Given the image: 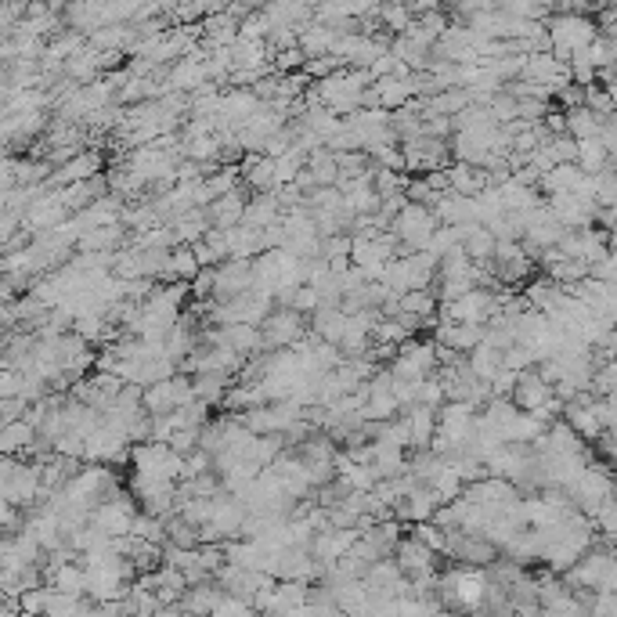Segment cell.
<instances>
[{
	"instance_id": "1",
	"label": "cell",
	"mask_w": 617,
	"mask_h": 617,
	"mask_svg": "<svg viewBox=\"0 0 617 617\" xmlns=\"http://www.w3.org/2000/svg\"><path fill=\"white\" fill-rule=\"evenodd\" d=\"M542 29H545V37H549V55L563 65L599 37L596 22H592L589 15H581V11H553V15L542 22Z\"/></svg>"
},
{
	"instance_id": "2",
	"label": "cell",
	"mask_w": 617,
	"mask_h": 617,
	"mask_svg": "<svg viewBox=\"0 0 617 617\" xmlns=\"http://www.w3.org/2000/svg\"><path fill=\"white\" fill-rule=\"evenodd\" d=\"M390 372V379H401V383H423L437 372V347L433 340H405L394 350V358L383 365Z\"/></svg>"
},
{
	"instance_id": "3",
	"label": "cell",
	"mask_w": 617,
	"mask_h": 617,
	"mask_svg": "<svg viewBox=\"0 0 617 617\" xmlns=\"http://www.w3.org/2000/svg\"><path fill=\"white\" fill-rule=\"evenodd\" d=\"M433 231H437L433 213L426 210V206H415V203H405L397 210L394 221H390V235H394V242L401 246V253H423ZM401 253H397V257H401Z\"/></svg>"
},
{
	"instance_id": "4",
	"label": "cell",
	"mask_w": 617,
	"mask_h": 617,
	"mask_svg": "<svg viewBox=\"0 0 617 617\" xmlns=\"http://www.w3.org/2000/svg\"><path fill=\"white\" fill-rule=\"evenodd\" d=\"M188 401H195L192 397V376H170L163 379V383H152V387L141 390V412L148 415V419H159V415H174L181 405H188Z\"/></svg>"
},
{
	"instance_id": "5",
	"label": "cell",
	"mask_w": 617,
	"mask_h": 617,
	"mask_svg": "<svg viewBox=\"0 0 617 617\" xmlns=\"http://www.w3.org/2000/svg\"><path fill=\"white\" fill-rule=\"evenodd\" d=\"M498 307V293H491V289H470L466 296H459V300H452V304L437 307V322H448V325H488V318L495 314Z\"/></svg>"
},
{
	"instance_id": "6",
	"label": "cell",
	"mask_w": 617,
	"mask_h": 617,
	"mask_svg": "<svg viewBox=\"0 0 617 617\" xmlns=\"http://www.w3.org/2000/svg\"><path fill=\"white\" fill-rule=\"evenodd\" d=\"M260 340H264V350H289L304 340V318L289 307H275V311L260 322Z\"/></svg>"
},
{
	"instance_id": "7",
	"label": "cell",
	"mask_w": 617,
	"mask_h": 617,
	"mask_svg": "<svg viewBox=\"0 0 617 617\" xmlns=\"http://www.w3.org/2000/svg\"><path fill=\"white\" fill-rule=\"evenodd\" d=\"M441 589L459 603L462 610H477L488 599V574L480 567H459L448 578H441Z\"/></svg>"
},
{
	"instance_id": "8",
	"label": "cell",
	"mask_w": 617,
	"mask_h": 617,
	"mask_svg": "<svg viewBox=\"0 0 617 617\" xmlns=\"http://www.w3.org/2000/svg\"><path fill=\"white\" fill-rule=\"evenodd\" d=\"M401 163H405V174H430V170H444L448 166V141H433V138H408L401 141Z\"/></svg>"
},
{
	"instance_id": "9",
	"label": "cell",
	"mask_w": 617,
	"mask_h": 617,
	"mask_svg": "<svg viewBox=\"0 0 617 617\" xmlns=\"http://www.w3.org/2000/svg\"><path fill=\"white\" fill-rule=\"evenodd\" d=\"M516 412H542L549 401H553V387L542 383L535 369L527 372H516V383H513V394H509Z\"/></svg>"
},
{
	"instance_id": "10",
	"label": "cell",
	"mask_w": 617,
	"mask_h": 617,
	"mask_svg": "<svg viewBox=\"0 0 617 617\" xmlns=\"http://www.w3.org/2000/svg\"><path fill=\"white\" fill-rule=\"evenodd\" d=\"M246 199H249V195L242 192V188H235V192L221 195V199H213V203L206 206L210 228H217V231L239 228V224H242V210H246Z\"/></svg>"
},
{
	"instance_id": "11",
	"label": "cell",
	"mask_w": 617,
	"mask_h": 617,
	"mask_svg": "<svg viewBox=\"0 0 617 617\" xmlns=\"http://www.w3.org/2000/svg\"><path fill=\"white\" fill-rule=\"evenodd\" d=\"M282 221V206H278L275 192H264V195H249L246 199V210H242V224L253 231H264L271 224Z\"/></svg>"
},
{
	"instance_id": "12",
	"label": "cell",
	"mask_w": 617,
	"mask_h": 617,
	"mask_svg": "<svg viewBox=\"0 0 617 617\" xmlns=\"http://www.w3.org/2000/svg\"><path fill=\"white\" fill-rule=\"evenodd\" d=\"M401 419H405V426H408V452H423V448H430L433 426H437V412L412 405L401 412Z\"/></svg>"
},
{
	"instance_id": "13",
	"label": "cell",
	"mask_w": 617,
	"mask_h": 617,
	"mask_svg": "<svg viewBox=\"0 0 617 617\" xmlns=\"http://www.w3.org/2000/svg\"><path fill=\"white\" fill-rule=\"evenodd\" d=\"M231 387H235V376H224V372H203V376H192V397L206 408L224 405V397H228Z\"/></svg>"
},
{
	"instance_id": "14",
	"label": "cell",
	"mask_w": 617,
	"mask_h": 617,
	"mask_svg": "<svg viewBox=\"0 0 617 617\" xmlns=\"http://www.w3.org/2000/svg\"><path fill=\"white\" fill-rule=\"evenodd\" d=\"M459 235H462V242H459L462 253H466L473 264H488L491 253H495V235H491L484 224H462Z\"/></svg>"
},
{
	"instance_id": "15",
	"label": "cell",
	"mask_w": 617,
	"mask_h": 617,
	"mask_svg": "<svg viewBox=\"0 0 617 617\" xmlns=\"http://www.w3.org/2000/svg\"><path fill=\"white\" fill-rule=\"evenodd\" d=\"M199 264H195V257H192V249L188 246H174L170 249V260H166V286L170 282H177V286H188L195 275H199Z\"/></svg>"
},
{
	"instance_id": "16",
	"label": "cell",
	"mask_w": 617,
	"mask_h": 617,
	"mask_svg": "<svg viewBox=\"0 0 617 617\" xmlns=\"http://www.w3.org/2000/svg\"><path fill=\"white\" fill-rule=\"evenodd\" d=\"M466 365H470V372L480 379V383H491V379L502 372V354L491 347H484V343H477V347L466 354Z\"/></svg>"
},
{
	"instance_id": "17",
	"label": "cell",
	"mask_w": 617,
	"mask_h": 617,
	"mask_svg": "<svg viewBox=\"0 0 617 617\" xmlns=\"http://www.w3.org/2000/svg\"><path fill=\"white\" fill-rule=\"evenodd\" d=\"M581 58L589 62L592 73H607V69H614V58H617L614 37H596L585 51H581Z\"/></svg>"
},
{
	"instance_id": "18",
	"label": "cell",
	"mask_w": 617,
	"mask_h": 617,
	"mask_svg": "<svg viewBox=\"0 0 617 617\" xmlns=\"http://www.w3.org/2000/svg\"><path fill=\"white\" fill-rule=\"evenodd\" d=\"M372 15H376L383 26L390 29V33H405L408 22H412V8H405V4H387V8H372Z\"/></svg>"
},
{
	"instance_id": "19",
	"label": "cell",
	"mask_w": 617,
	"mask_h": 617,
	"mask_svg": "<svg viewBox=\"0 0 617 617\" xmlns=\"http://www.w3.org/2000/svg\"><path fill=\"white\" fill-rule=\"evenodd\" d=\"M123 239V224H109V228H94V231H87V246L91 249H109V246H116V242Z\"/></svg>"
},
{
	"instance_id": "20",
	"label": "cell",
	"mask_w": 617,
	"mask_h": 617,
	"mask_svg": "<svg viewBox=\"0 0 617 617\" xmlns=\"http://www.w3.org/2000/svg\"><path fill=\"white\" fill-rule=\"evenodd\" d=\"M98 166H102V159L98 156H80L62 170V181H80V177H91V174H98Z\"/></svg>"
},
{
	"instance_id": "21",
	"label": "cell",
	"mask_w": 617,
	"mask_h": 617,
	"mask_svg": "<svg viewBox=\"0 0 617 617\" xmlns=\"http://www.w3.org/2000/svg\"><path fill=\"white\" fill-rule=\"evenodd\" d=\"M614 264H617L614 253H603V257L589 268V278L592 282H603V286H614Z\"/></svg>"
}]
</instances>
